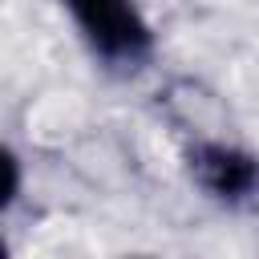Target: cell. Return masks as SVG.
<instances>
[{"instance_id": "obj_1", "label": "cell", "mask_w": 259, "mask_h": 259, "mask_svg": "<svg viewBox=\"0 0 259 259\" xmlns=\"http://www.w3.org/2000/svg\"><path fill=\"white\" fill-rule=\"evenodd\" d=\"M85 53L113 73H138L154 57V24L138 0H57Z\"/></svg>"}, {"instance_id": "obj_2", "label": "cell", "mask_w": 259, "mask_h": 259, "mask_svg": "<svg viewBox=\"0 0 259 259\" xmlns=\"http://www.w3.org/2000/svg\"><path fill=\"white\" fill-rule=\"evenodd\" d=\"M182 166L190 186L223 210H247L259 202V154L239 142L198 138L182 154Z\"/></svg>"}, {"instance_id": "obj_3", "label": "cell", "mask_w": 259, "mask_h": 259, "mask_svg": "<svg viewBox=\"0 0 259 259\" xmlns=\"http://www.w3.org/2000/svg\"><path fill=\"white\" fill-rule=\"evenodd\" d=\"M20 158H16V150H4V210H12L16 206V198H20Z\"/></svg>"}]
</instances>
